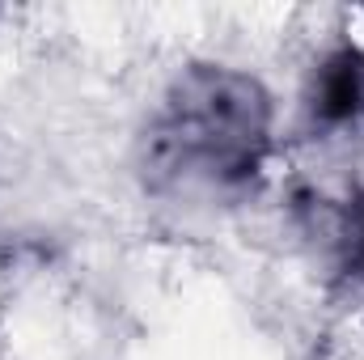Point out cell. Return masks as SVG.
Wrapping results in <instances>:
<instances>
[{"mask_svg": "<svg viewBox=\"0 0 364 360\" xmlns=\"http://www.w3.org/2000/svg\"><path fill=\"white\" fill-rule=\"evenodd\" d=\"M161 157L186 174L237 186L255 179L267 149V97L255 81L233 73H195L170 102V119L157 132Z\"/></svg>", "mask_w": 364, "mask_h": 360, "instance_id": "1", "label": "cell"}, {"mask_svg": "<svg viewBox=\"0 0 364 360\" xmlns=\"http://www.w3.org/2000/svg\"><path fill=\"white\" fill-rule=\"evenodd\" d=\"M364 110V55L356 47H339L322 60L314 77V119L326 127H343Z\"/></svg>", "mask_w": 364, "mask_h": 360, "instance_id": "2", "label": "cell"}]
</instances>
